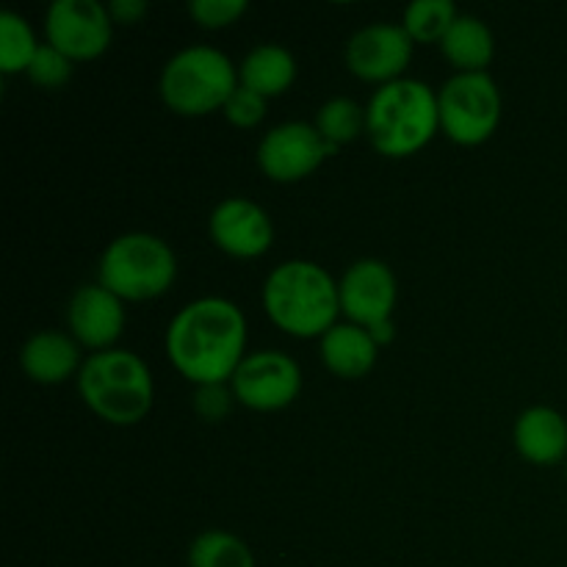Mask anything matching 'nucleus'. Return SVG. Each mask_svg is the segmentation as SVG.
<instances>
[{"label":"nucleus","mask_w":567,"mask_h":567,"mask_svg":"<svg viewBox=\"0 0 567 567\" xmlns=\"http://www.w3.org/2000/svg\"><path fill=\"white\" fill-rule=\"evenodd\" d=\"M565 476H567V468H565Z\"/></svg>","instance_id":"c756f323"},{"label":"nucleus","mask_w":567,"mask_h":567,"mask_svg":"<svg viewBox=\"0 0 567 567\" xmlns=\"http://www.w3.org/2000/svg\"><path fill=\"white\" fill-rule=\"evenodd\" d=\"M188 567H255V554L238 535L205 529L188 546Z\"/></svg>","instance_id":"aec40b11"},{"label":"nucleus","mask_w":567,"mask_h":567,"mask_svg":"<svg viewBox=\"0 0 567 567\" xmlns=\"http://www.w3.org/2000/svg\"><path fill=\"white\" fill-rule=\"evenodd\" d=\"M441 133L460 147H480L502 122V92L487 72H457L437 92Z\"/></svg>","instance_id":"0eeeda50"},{"label":"nucleus","mask_w":567,"mask_h":567,"mask_svg":"<svg viewBox=\"0 0 567 567\" xmlns=\"http://www.w3.org/2000/svg\"><path fill=\"white\" fill-rule=\"evenodd\" d=\"M177 255L153 233H125L103 249L97 282L122 302H150L175 286Z\"/></svg>","instance_id":"423d86ee"},{"label":"nucleus","mask_w":567,"mask_h":567,"mask_svg":"<svg viewBox=\"0 0 567 567\" xmlns=\"http://www.w3.org/2000/svg\"><path fill=\"white\" fill-rule=\"evenodd\" d=\"M513 441L520 457L532 465H557L567 457V419L548 404L526 408L515 419Z\"/></svg>","instance_id":"dca6fc26"},{"label":"nucleus","mask_w":567,"mask_h":567,"mask_svg":"<svg viewBox=\"0 0 567 567\" xmlns=\"http://www.w3.org/2000/svg\"><path fill=\"white\" fill-rule=\"evenodd\" d=\"M247 316L225 297H199L172 316L164 336L172 369L199 385H230L247 358Z\"/></svg>","instance_id":"f257e3e1"},{"label":"nucleus","mask_w":567,"mask_h":567,"mask_svg":"<svg viewBox=\"0 0 567 567\" xmlns=\"http://www.w3.org/2000/svg\"><path fill=\"white\" fill-rule=\"evenodd\" d=\"M316 131L321 133L332 150L354 142L360 133H365V109L354 103L352 97H332L316 111Z\"/></svg>","instance_id":"5701e85b"},{"label":"nucleus","mask_w":567,"mask_h":567,"mask_svg":"<svg viewBox=\"0 0 567 567\" xmlns=\"http://www.w3.org/2000/svg\"><path fill=\"white\" fill-rule=\"evenodd\" d=\"M297 81V59L277 42L255 44L238 64V83L260 97L271 100L286 94Z\"/></svg>","instance_id":"a211bd4d"},{"label":"nucleus","mask_w":567,"mask_h":567,"mask_svg":"<svg viewBox=\"0 0 567 567\" xmlns=\"http://www.w3.org/2000/svg\"><path fill=\"white\" fill-rule=\"evenodd\" d=\"M369 332H371V338H374L377 347H380V349L388 347V343L396 338V327H393V319L391 321H380V324L369 327Z\"/></svg>","instance_id":"c85d7f7f"},{"label":"nucleus","mask_w":567,"mask_h":567,"mask_svg":"<svg viewBox=\"0 0 567 567\" xmlns=\"http://www.w3.org/2000/svg\"><path fill=\"white\" fill-rule=\"evenodd\" d=\"M413 48L415 42L399 22H371L349 37L343 61L358 81L385 86L404 78Z\"/></svg>","instance_id":"9b49d317"},{"label":"nucleus","mask_w":567,"mask_h":567,"mask_svg":"<svg viewBox=\"0 0 567 567\" xmlns=\"http://www.w3.org/2000/svg\"><path fill=\"white\" fill-rule=\"evenodd\" d=\"M81 343L61 330H39L22 343L20 369L37 385H61L81 371Z\"/></svg>","instance_id":"2eb2a0df"},{"label":"nucleus","mask_w":567,"mask_h":567,"mask_svg":"<svg viewBox=\"0 0 567 567\" xmlns=\"http://www.w3.org/2000/svg\"><path fill=\"white\" fill-rule=\"evenodd\" d=\"M264 310L277 330L293 338H321L338 324V280L313 260H286L264 280Z\"/></svg>","instance_id":"f03ea898"},{"label":"nucleus","mask_w":567,"mask_h":567,"mask_svg":"<svg viewBox=\"0 0 567 567\" xmlns=\"http://www.w3.org/2000/svg\"><path fill=\"white\" fill-rule=\"evenodd\" d=\"M319 354L330 374L341 380H360L377 365L380 347L365 327L343 321L319 338Z\"/></svg>","instance_id":"f3484780"},{"label":"nucleus","mask_w":567,"mask_h":567,"mask_svg":"<svg viewBox=\"0 0 567 567\" xmlns=\"http://www.w3.org/2000/svg\"><path fill=\"white\" fill-rule=\"evenodd\" d=\"M460 17L452 0H413L402 14V28L415 44H441Z\"/></svg>","instance_id":"4be33fe9"},{"label":"nucleus","mask_w":567,"mask_h":567,"mask_svg":"<svg viewBox=\"0 0 567 567\" xmlns=\"http://www.w3.org/2000/svg\"><path fill=\"white\" fill-rule=\"evenodd\" d=\"M147 0H111L109 3V14L114 25H136L147 17Z\"/></svg>","instance_id":"cd10ccee"},{"label":"nucleus","mask_w":567,"mask_h":567,"mask_svg":"<svg viewBox=\"0 0 567 567\" xmlns=\"http://www.w3.org/2000/svg\"><path fill=\"white\" fill-rule=\"evenodd\" d=\"M230 391L247 410L277 413L297 402L302 391V369L280 349L249 352L233 374Z\"/></svg>","instance_id":"6e6552de"},{"label":"nucleus","mask_w":567,"mask_h":567,"mask_svg":"<svg viewBox=\"0 0 567 567\" xmlns=\"http://www.w3.org/2000/svg\"><path fill=\"white\" fill-rule=\"evenodd\" d=\"M66 324L70 336L83 349H92V354L116 349V341L125 332V302L100 282H89L70 297Z\"/></svg>","instance_id":"4468645a"},{"label":"nucleus","mask_w":567,"mask_h":567,"mask_svg":"<svg viewBox=\"0 0 567 567\" xmlns=\"http://www.w3.org/2000/svg\"><path fill=\"white\" fill-rule=\"evenodd\" d=\"M44 37L72 64L94 61L111 48L114 20L100 0H53L44 11Z\"/></svg>","instance_id":"1a4fd4ad"},{"label":"nucleus","mask_w":567,"mask_h":567,"mask_svg":"<svg viewBox=\"0 0 567 567\" xmlns=\"http://www.w3.org/2000/svg\"><path fill=\"white\" fill-rule=\"evenodd\" d=\"M233 402H236V396H233L230 385H199L194 391V413L210 424L225 419L233 410Z\"/></svg>","instance_id":"bb28decb"},{"label":"nucleus","mask_w":567,"mask_h":567,"mask_svg":"<svg viewBox=\"0 0 567 567\" xmlns=\"http://www.w3.org/2000/svg\"><path fill=\"white\" fill-rule=\"evenodd\" d=\"M441 133L437 92L415 78L377 86L365 105V136L385 158H410Z\"/></svg>","instance_id":"7ed1b4c3"},{"label":"nucleus","mask_w":567,"mask_h":567,"mask_svg":"<svg viewBox=\"0 0 567 567\" xmlns=\"http://www.w3.org/2000/svg\"><path fill=\"white\" fill-rule=\"evenodd\" d=\"M28 81L39 89H61L72 78V61L53 44H42L28 66Z\"/></svg>","instance_id":"b1692460"},{"label":"nucleus","mask_w":567,"mask_h":567,"mask_svg":"<svg viewBox=\"0 0 567 567\" xmlns=\"http://www.w3.org/2000/svg\"><path fill=\"white\" fill-rule=\"evenodd\" d=\"M247 0H192L188 14L205 31H221L247 14Z\"/></svg>","instance_id":"393cba45"},{"label":"nucleus","mask_w":567,"mask_h":567,"mask_svg":"<svg viewBox=\"0 0 567 567\" xmlns=\"http://www.w3.org/2000/svg\"><path fill=\"white\" fill-rule=\"evenodd\" d=\"M42 44L37 42L31 22L17 11H0V72L3 75H22L31 66L33 55Z\"/></svg>","instance_id":"412c9836"},{"label":"nucleus","mask_w":567,"mask_h":567,"mask_svg":"<svg viewBox=\"0 0 567 567\" xmlns=\"http://www.w3.org/2000/svg\"><path fill=\"white\" fill-rule=\"evenodd\" d=\"M208 236L227 258L255 260L275 244V225L255 199L227 197L210 210Z\"/></svg>","instance_id":"ddd939ff"},{"label":"nucleus","mask_w":567,"mask_h":567,"mask_svg":"<svg viewBox=\"0 0 567 567\" xmlns=\"http://www.w3.org/2000/svg\"><path fill=\"white\" fill-rule=\"evenodd\" d=\"M441 50L457 72H487V64L496 55V39L480 17L460 14L443 37Z\"/></svg>","instance_id":"6ab92c4d"},{"label":"nucleus","mask_w":567,"mask_h":567,"mask_svg":"<svg viewBox=\"0 0 567 567\" xmlns=\"http://www.w3.org/2000/svg\"><path fill=\"white\" fill-rule=\"evenodd\" d=\"M238 89V66L230 55L208 44H188L164 64L158 92L166 109L177 116H208L225 109Z\"/></svg>","instance_id":"39448f33"},{"label":"nucleus","mask_w":567,"mask_h":567,"mask_svg":"<svg viewBox=\"0 0 567 567\" xmlns=\"http://www.w3.org/2000/svg\"><path fill=\"white\" fill-rule=\"evenodd\" d=\"M266 105H269V100L249 92V89H244L241 83H238V89L230 94V100L225 103L221 114H225V120L230 122V125L249 131V127H258L260 122L266 120Z\"/></svg>","instance_id":"a878e982"},{"label":"nucleus","mask_w":567,"mask_h":567,"mask_svg":"<svg viewBox=\"0 0 567 567\" xmlns=\"http://www.w3.org/2000/svg\"><path fill=\"white\" fill-rule=\"evenodd\" d=\"M78 396L111 426H136L155 402V380L131 349H105L83 360L75 377Z\"/></svg>","instance_id":"20e7f679"},{"label":"nucleus","mask_w":567,"mask_h":567,"mask_svg":"<svg viewBox=\"0 0 567 567\" xmlns=\"http://www.w3.org/2000/svg\"><path fill=\"white\" fill-rule=\"evenodd\" d=\"M332 153L336 150L321 138L316 125L293 120L275 125L260 138L255 161H258V169L271 183L288 186V183H299L313 175L324 164L327 155Z\"/></svg>","instance_id":"9d476101"},{"label":"nucleus","mask_w":567,"mask_h":567,"mask_svg":"<svg viewBox=\"0 0 567 567\" xmlns=\"http://www.w3.org/2000/svg\"><path fill=\"white\" fill-rule=\"evenodd\" d=\"M338 299L341 316H347L349 324L369 330L380 321H391L399 302L396 275L377 258L354 260L338 280Z\"/></svg>","instance_id":"f8f14e48"}]
</instances>
